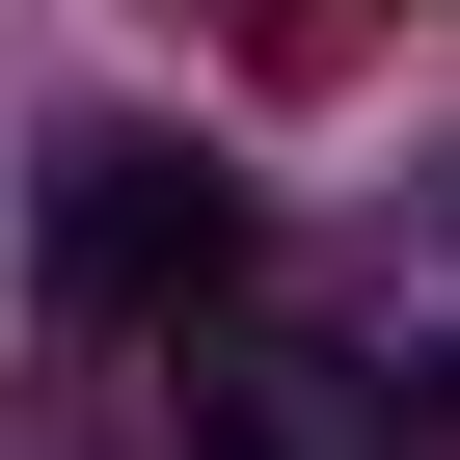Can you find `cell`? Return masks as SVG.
<instances>
[{
    "label": "cell",
    "instance_id": "obj_1",
    "mask_svg": "<svg viewBox=\"0 0 460 460\" xmlns=\"http://www.w3.org/2000/svg\"><path fill=\"white\" fill-rule=\"evenodd\" d=\"M271 298L325 325V379L379 406V460H460V163H406L379 217H325Z\"/></svg>",
    "mask_w": 460,
    "mask_h": 460
},
{
    "label": "cell",
    "instance_id": "obj_2",
    "mask_svg": "<svg viewBox=\"0 0 460 460\" xmlns=\"http://www.w3.org/2000/svg\"><path fill=\"white\" fill-rule=\"evenodd\" d=\"M55 271H82L109 325H217V298H244V190L163 163V136H82V163H55Z\"/></svg>",
    "mask_w": 460,
    "mask_h": 460
},
{
    "label": "cell",
    "instance_id": "obj_3",
    "mask_svg": "<svg viewBox=\"0 0 460 460\" xmlns=\"http://www.w3.org/2000/svg\"><path fill=\"white\" fill-rule=\"evenodd\" d=\"M190 460H379V406L325 379L298 298H217V325H190Z\"/></svg>",
    "mask_w": 460,
    "mask_h": 460
}]
</instances>
